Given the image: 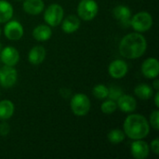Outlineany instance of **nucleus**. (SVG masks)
I'll return each instance as SVG.
<instances>
[{"instance_id": "f257e3e1", "label": "nucleus", "mask_w": 159, "mask_h": 159, "mask_svg": "<svg viewBox=\"0 0 159 159\" xmlns=\"http://www.w3.org/2000/svg\"><path fill=\"white\" fill-rule=\"evenodd\" d=\"M146 48V39L140 33H130L125 35L119 43V53L124 58L130 60L142 57Z\"/></svg>"}, {"instance_id": "f03ea898", "label": "nucleus", "mask_w": 159, "mask_h": 159, "mask_svg": "<svg viewBox=\"0 0 159 159\" xmlns=\"http://www.w3.org/2000/svg\"><path fill=\"white\" fill-rule=\"evenodd\" d=\"M124 133L131 140H143L150 132V124L147 119L140 115L133 114L126 117L123 125Z\"/></svg>"}, {"instance_id": "7ed1b4c3", "label": "nucleus", "mask_w": 159, "mask_h": 159, "mask_svg": "<svg viewBox=\"0 0 159 159\" xmlns=\"http://www.w3.org/2000/svg\"><path fill=\"white\" fill-rule=\"evenodd\" d=\"M90 105L89 98L83 93L74 95L70 102L71 110L76 116H85L89 112Z\"/></svg>"}, {"instance_id": "20e7f679", "label": "nucleus", "mask_w": 159, "mask_h": 159, "mask_svg": "<svg viewBox=\"0 0 159 159\" xmlns=\"http://www.w3.org/2000/svg\"><path fill=\"white\" fill-rule=\"evenodd\" d=\"M153 23L154 20L152 15L146 11L138 12L130 19V25L138 33H143L150 30L153 26Z\"/></svg>"}, {"instance_id": "39448f33", "label": "nucleus", "mask_w": 159, "mask_h": 159, "mask_svg": "<svg viewBox=\"0 0 159 159\" xmlns=\"http://www.w3.org/2000/svg\"><path fill=\"white\" fill-rule=\"evenodd\" d=\"M64 16L63 8L59 4L49 5L44 12V20L49 26H58L61 24Z\"/></svg>"}, {"instance_id": "423d86ee", "label": "nucleus", "mask_w": 159, "mask_h": 159, "mask_svg": "<svg viewBox=\"0 0 159 159\" xmlns=\"http://www.w3.org/2000/svg\"><path fill=\"white\" fill-rule=\"evenodd\" d=\"M99 6L95 0H82L77 7L78 17L84 20H92L98 14Z\"/></svg>"}, {"instance_id": "0eeeda50", "label": "nucleus", "mask_w": 159, "mask_h": 159, "mask_svg": "<svg viewBox=\"0 0 159 159\" xmlns=\"http://www.w3.org/2000/svg\"><path fill=\"white\" fill-rule=\"evenodd\" d=\"M18 79V73L14 66L5 65L0 68V85L3 88H12Z\"/></svg>"}, {"instance_id": "6e6552de", "label": "nucleus", "mask_w": 159, "mask_h": 159, "mask_svg": "<svg viewBox=\"0 0 159 159\" xmlns=\"http://www.w3.org/2000/svg\"><path fill=\"white\" fill-rule=\"evenodd\" d=\"M4 34L9 40H19L23 35V26L18 20H8L4 27Z\"/></svg>"}, {"instance_id": "1a4fd4ad", "label": "nucleus", "mask_w": 159, "mask_h": 159, "mask_svg": "<svg viewBox=\"0 0 159 159\" xmlns=\"http://www.w3.org/2000/svg\"><path fill=\"white\" fill-rule=\"evenodd\" d=\"M128 71H129V66L127 62L120 59L113 61L108 67L109 75L116 79H120L124 77L128 74Z\"/></svg>"}, {"instance_id": "9d476101", "label": "nucleus", "mask_w": 159, "mask_h": 159, "mask_svg": "<svg viewBox=\"0 0 159 159\" xmlns=\"http://www.w3.org/2000/svg\"><path fill=\"white\" fill-rule=\"evenodd\" d=\"M130 152L134 158L145 159L150 153L149 144L143 140H134L130 146Z\"/></svg>"}, {"instance_id": "9b49d317", "label": "nucleus", "mask_w": 159, "mask_h": 159, "mask_svg": "<svg viewBox=\"0 0 159 159\" xmlns=\"http://www.w3.org/2000/svg\"><path fill=\"white\" fill-rule=\"evenodd\" d=\"M142 73L143 75L149 78L154 79L157 77L159 73V63L157 59L148 58L142 64Z\"/></svg>"}, {"instance_id": "f8f14e48", "label": "nucleus", "mask_w": 159, "mask_h": 159, "mask_svg": "<svg viewBox=\"0 0 159 159\" xmlns=\"http://www.w3.org/2000/svg\"><path fill=\"white\" fill-rule=\"evenodd\" d=\"M1 60L5 65L15 66L20 61V53L14 47L7 46L1 51Z\"/></svg>"}, {"instance_id": "ddd939ff", "label": "nucleus", "mask_w": 159, "mask_h": 159, "mask_svg": "<svg viewBox=\"0 0 159 159\" xmlns=\"http://www.w3.org/2000/svg\"><path fill=\"white\" fill-rule=\"evenodd\" d=\"M116 105L119 110L125 113H131L137 108V102L134 97L127 94H122L116 100Z\"/></svg>"}, {"instance_id": "4468645a", "label": "nucleus", "mask_w": 159, "mask_h": 159, "mask_svg": "<svg viewBox=\"0 0 159 159\" xmlns=\"http://www.w3.org/2000/svg\"><path fill=\"white\" fill-rule=\"evenodd\" d=\"M114 17L120 21L123 25H130V19H131V11L130 8L127 6L119 5L116 6L113 9Z\"/></svg>"}, {"instance_id": "2eb2a0df", "label": "nucleus", "mask_w": 159, "mask_h": 159, "mask_svg": "<svg viewBox=\"0 0 159 159\" xmlns=\"http://www.w3.org/2000/svg\"><path fill=\"white\" fill-rule=\"evenodd\" d=\"M61 29L66 34H73L80 27V19L75 15H69L61 20Z\"/></svg>"}, {"instance_id": "dca6fc26", "label": "nucleus", "mask_w": 159, "mask_h": 159, "mask_svg": "<svg viewBox=\"0 0 159 159\" xmlns=\"http://www.w3.org/2000/svg\"><path fill=\"white\" fill-rule=\"evenodd\" d=\"M46 49L42 46H35L29 51L28 61L33 65L41 64L46 58Z\"/></svg>"}, {"instance_id": "f3484780", "label": "nucleus", "mask_w": 159, "mask_h": 159, "mask_svg": "<svg viewBox=\"0 0 159 159\" xmlns=\"http://www.w3.org/2000/svg\"><path fill=\"white\" fill-rule=\"evenodd\" d=\"M22 7L30 15H38L44 10L45 3L43 0H24Z\"/></svg>"}, {"instance_id": "a211bd4d", "label": "nucleus", "mask_w": 159, "mask_h": 159, "mask_svg": "<svg viewBox=\"0 0 159 159\" xmlns=\"http://www.w3.org/2000/svg\"><path fill=\"white\" fill-rule=\"evenodd\" d=\"M52 35V31L49 25L40 24L37 25L33 31V37L39 42L48 41Z\"/></svg>"}, {"instance_id": "6ab92c4d", "label": "nucleus", "mask_w": 159, "mask_h": 159, "mask_svg": "<svg viewBox=\"0 0 159 159\" xmlns=\"http://www.w3.org/2000/svg\"><path fill=\"white\" fill-rule=\"evenodd\" d=\"M13 16V7L7 0H0V23H6Z\"/></svg>"}, {"instance_id": "aec40b11", "label": "nucleus", "mask_w": 159, "mask_h": 159, "mask_svg": "<svg viewBox=\"0 0 159 159\" xmlns=\"http://www.w3.org/2000/svg\"><path fill=\"white\" fill-rule=\"evenodd\" d=\"M15 111V107L12 102L9 100H3L0 102V120L5 121L9 119Z\"/></svg>"}, {"instance_id": "412c9836", "label": "nucleus", "mask_w": 159, "mask_h": 159, "mask_svg": "<svg viewBox=\"0 0 159 159\" xmlns=\"http://www.w3.org/2000/svg\"><path fill=\"white\" fill-rule=\"evenodd\" d=\"M135 95L142 100H149L154 93L153 88L147 84H139L134 89Z\"/></svg>"}, {"instance_id": "4be33fe9", "label": "nucleus", "mask_w": 159, "mask_h": 159, "mask_svg": "<svg viewBox=\"0 0 159 159\" xmlns=\"http://www.w3.org/2000/svg\"><path fill=\"white\" fill-rule=\"evenodd\" d=\"M125 137H126V135H125L124 131L119 129H112L107 135L109 142L112 143L113 144H118V143H122L125 140Z\"/></svg>"}, {"instance_id": "5701e85b", "label": "nucleus", "mask_w": 159, "mask_h": 159, "mask_svg": "<svg viewBox=\"0 0 159 159\" xmlns=\"http://www.w3.org/2000/svg\"><path fill=\"white\" fill-rule=\"evenodd\" d=\"M92 94L99 100H104L108 96V88L103 84H98L93 88Z\"/></svg>"}, {"instance_id": "b1692460", "label": "nucleus", "mask_w": 159, "mask_h": 159, "mask_svg": "<svg viewBox=\"0 0 159 159\" xmlns=\"http://www.w3.org/2000/svg\"><path fill=\"white\" fill-rule=\"evenodd\" d=\"M116 109H117L116 102V101H113V100L104 101V102L102 103V106H101L102 112L103 114H105V115H111V114H113Z\"/></svg>"}, {"instance_id": "393cba45", "label": "nucleus", "mask_w": 159, "mask_h": 159, "mask_svg": "<svg viewBox=\"0 0 159 159\" xmlns=\"http://www.w3.org/2000/svg\"><path fill=\"white\" fill-rule=\"evenodd\" d=\"M121 95H122L121 89H119L117 87H111L110 89H108V96L107 97H109L110 100L116 101Z\"/></svg>"}, {"instance_id": "a878e982", "label": "nucleus", "mask_w": 159, "mask_h": 159, "mask_svg": "<svg viewBox=\"0 0 159 159\" xmlns=\"http://www.w3.org/2000/svg\"><path fill=\"white\" fill-rule=\"evenodd\" d=\"M149 124L152 126V128L156 130L159 129V111L156 110L154 111L150 116V121Z\"/></svg>"}, {"instance_id": "bb28decb", "label": "nucleus", "mask_w": 159, "mask_h": 159, "mask_svg": "<svg viewBox=\"0 0 159 159\" xmlns=\"http://www.w3.org/2000/svg\"><path fill=\"white\" fill-rule=\"evenodd\" d=\"M10 131V127L7 122H1L0 123V135L1 136H7Z\"/></svg>"}, {"instance_id": "cd10ccee", "label": "nucleus", "mask_w": 159, "mask_h": 159, "mask_svg": "<svg viewBox=\"0 0 159 159\" xmlns=\"http://www.w3.org/2000/svg\"><path fill=\"white\" fill-rule=\"evenodd\" d=\"M149 147H150V148H151V150L154 152V154H156V155H158L159 154V140H158V138H156L155 140H153Z\"/></svg>"}, {"instance_id": "c85d7f7f", "label": "nucleus", "mask_w": 159, "mask_h": 159, "mask_svg": "<svg viewBox=\"0 0 159 159\" xmlns=\"http://www.w3.org/2000/svg\"><path fill=\"white\" fill-rule=\"evenodd\" d=\"M155 80H154V82H153V89H155L157 91H158L159 90V80L156 77V78H154Z\"/></svg>"}, {"instance_id": "c756f323", "label": "nucleus", "mask_w": 159, "mask_h": 159, "mask_svg": "<svg viewBox=\"0 0 159 159\" xmlns=\"http://www.w3.org/2000/svg\"><path fill=\"white\" fill-rule=\"evenodd\" d=\"M155 104H156V106L158 108L159 107V92L158 91H157L156 96H155Z\"/></svg>"}, {"instance_id": "7c9ffc66", "label": "nucleus", "mask_w": 159, "mask_h": 159, "mask_svg": "<svg viewBox=\"0 0 159 159\" xmlns=\"http://www.w3.org/2000/svg\"><path fill=\"white\" fill-rule=\"evenodd\" d=\"M0 35H1V27H0Z\"/></svg>"}]
</instances>
